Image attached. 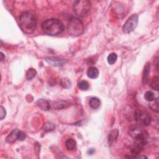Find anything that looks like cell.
<instances>
[{
    "mask_svg": "<svg viewBox=\"0 0 159 159\" xmlns=\"http://www.w3.org/2000/svg\"><path fill=\"white\" fill-rule=\"evenodd\" d=\"M150 72H151V64L150 62H147L144 68L143 76H142V83L144 85H145L147 83Z\"/></svg>",
    "mask_w": 159,
    "mask_h": 159,
    "instance_id": "8fae6325",
    "label": "cell"
},
{
    "mask_svg": "<svg viewBox=\"0 0 159 159\" xmlns=\"http://www.w3.org/2000/svg\"><path fill=\"white\" fill-rule=\"evenodd\" d=\"M117 59V55L115 53H111L108 56V62L109 64L113 65L116 63Z\"/></svg>",
    "mask_w": 159,
    "mask_h": 159,
    "instance_id": "ffe728a7",
    "label": "cell"
},
{
    "mask_svg": "<svg viewBox=\"0 0 159 159\" xmlns=\"http://www.w3.org/2000/svg\"><path fill=\"white\" fill-rule=\"evenodd\" d=\"M89 104L92 108L96 109L100 106L101 102H100V100H99L98 98L93 97V98H92L90 99H89Z\"/></svg>",
    "mask_w": 159,
    "mask_h": 159,
    "instance_id": "9a60e30c",
    "label": "cell"
},
{
    "mask_svg": "<svg viewBox=\"0 0 159 159\" xmlns=\"http://www.w3.org/2000/svg\"><path fill=\"white\" fill-rule=\"evenodd\" d=\"M42 29L45 34L49 36H57L64 31L65 27L60 20L48 19L42 23Z\"/></svg>",
    "mask_w": 159,
    "mask_h": 159,
    "instance_id": "7a4b0ae2",
    "label": "cell"
},
{
    "mask_svg": "<svg viewBox=\"0 0 159 159\" xmlns=\"http://www.w3.org/2000/svg\"><path fill=\"white\" fill-rule=\"evenodd\" d=\"M148 134L143 129L139 127H132L129 129V135L136 142L147 143Z\"/></svg>",
    "mask_w": 159,
    "mask_h": 159,
    "instance_id": "5b68a950",
    "label": "cell"
},
{
    "mask_svg": "<svg viewBox=\"0 0 159 159\" xmlns=\"http://www.w3.org/2000/svg\"><path fill=\"white\" fill-rule=\"evenodd\" d=\"M65 147L68 151H74L76 147V142L73 139H68L65 142Z\"/></svg>",
    "mask_w": 159,
    "mask_h": 159,
    "instance_id": "5bb4252c",
    "label": "cell"
},
{
    "mask_svg": "<svg viewBox=\"0 0 159 159\" xmlns=\"http://www.w3.org/2000/svg\"><path fill=\"white\" fill-rule=\"evenodd\" d=\"M19 22L21 30L26 34H32L36 30L37 18L33 11L23 12L19 16Z\"/></svg>",
    "mask_w": 159,
    "mask_h": 159,
    "instance_id": "6da1fadb",
    "label": "cell"
},
{
    "mask_svg": "<svg viewBox=\"0 0 159 159\" xmlns=\"http://www.w3.org/2000/svg\"><path fill=\"white\" fill-rule=\"evenodd\" d=\"M150 104V108L153 111L158 113V107H159V101H158V98H155L154 101L151 102Z\"/></svg>",
    "mask_w": 159,
    "mask_h": 159,
    "instance_id": "44dd1931",
    "label": "cell"
},
{
    "mask_svg": "<svg viewBox=\"0 0 159 159\" xmlns=\"http://www.w3.org/2000/svg\"><path fill=\"white\" fill-rule=\"evenodd\" d=\"M5 58V57L3 53V52H1V61H3Z\"/></svg>",
    "mask_w": 159,
    "mask_h": 159,
    "instance_id": "4316f807",
    "label": "cell"
},
{
    "mask_svg": "<svg viewBox=\"0 0 159 159\" xmlns=\"http://www.w3.org/2000/svg\"><path fill=\"white\" fill-rule=\"evenodd\" d=\"M155 62H156L154 63V64H155V66H156L157 70H158V57L156 58V59H155Z\"/></svg>",
    "mask_w": 159,
    "mask_h": 159,
    "instance_id": "484cf974",
    "label": "cell"
},
{
    "mask_svg": "<svg viewBox=\"0 0 159 159\" xmlns=\"http://www.w3.org/2000/svg\"><path fill=\"white\" fill-rule=\"evenodd\" d=\"M26 134L19 129H14L6 138V141L8 143L12 144L16 142L17 140L23 141L26 139Z\"/></svg>",
    "mask_w": 159,
    "mask_h": 159,
    "instance_id": "ba28073f",
    "label": "cell"
},
{
    "mask_svg": "<svg viewBox=\"0 0 159 159\" xmlns=\"http://www.w3.org/2000/svg\"><path fill=\"white\" fill-rule=\"evenodd\" d=\"M68 33L73 36H78L83 34L84 26L82 21L76 17H72L67 24Z\"/></svg>",
    "mask_w": 159,
    "mask_h": 159,
    "instance_id": "3957f363",
    "label": "cell"
},
{
    "mask_svg": "<svg viewBox=\"0 0 159 159\" xmlns=\"http://www.w3.org/2000/svg\"><path fill=\"white\" fill-rule=\"evenodd\" d=\"M89 87V85L88 82L86 80L81 81L78 83V88H80V89H81L82 91L87 90V89H88Z\"/></svg>",
    "mask_w": 159,
    "mask_h": 159,
    "instance_id": "603a6c76",
    "label": "cell"
},
{
    "mask_svg": "<svg viewBox=\"0 0 159 159\" xmlns=\"http://www.w3.org/2000/svg\"><path fill=\"white\" fill-rule=\"evenodd\" d=\"M151 86L152 88L153 89H154V90L158 91V89H159V78L158 76H155L152 79Z\"/></svg>",
    "mask_w": 159,
    "mask_h": 159,
    "instance_id": "7402d4cb",
    "label": "cell"
},
{
    "mask_svg": "<svg viewBox=\"0 0 159 159\" xmlns=\"http://www.w3.org/2000/svg\"><path fill=\"white\" fill-rule=\"evenodd\" d=\"M6 109L2 106L0 107V119H1V120H3V119L6 117Z\"/></svg>",
    "mask_w": 159,
    "mask_h": 159,
    "instance_id": "d4e9b609",
    "label": "cell"
},
{
    "mask_svg": "<svg viewBox=\"0 0 159 159\" xmlns=\"http://www.w3.org/2000/svg\"><path fill=\"white\" fill-rule=\"evenodd\" d=\"M45 60L49 65L54 67H62L68 62L67 60L58 57H47Z\"/></svg>",
    "mask_w": 159,
    "mask_h": 159,
    "instance_id": "9c48e42d",
    "label": "cell"
},
{
    "mask_svg": "<svg viewBox=\"0 0 159 159\" xmlns=\"http://www.w3.org/2000/svg\"><path fill=\"white\" fill-rule=\"evenodd\" d=\"M135 120L139 122L143 126H148L151 124L152 118L150 115L146 111H142L141 110H137L134 113Z\"/></svg>",
    "mask_w": 159,
    "mask_h": 159,
    "instance_id": "52a82bcc",
    "label": "cell"
},
{
    "mask_svg": "<svg viewBox=\"0 0 159 159\" xmlns=\"http://www.w3.org/2000/svg\"><path fill=\"white\" fill-rule=\"evenodd\" d=\"M92 3L88 0H79L73 5V11L78 17H85L90 11Z\"/></svg>",
    "mask_w": 159,
    "mask_h": 159,
    "instance_id": "277c9868",
    "label": "cell"
},
{
    "mask_svg": "<svg viewBox=\"0 0 159 159\" xmlns=\"http://www.w3.org/2000/svg\"><path fill=\"white\" fill-rule=\"evenodd\" d=\"M55 126L54 124L51 122H47L44 124L43 127V130L46 132H48L53 131L55 129Z\"/></svg>",
    "mask_w": 159,
    "mask_h": 159,
    "instance_id": "e0dca14e",
    "label": "cell"
},
{
    "mask_svg": "<svg viewBox=\"0 0 159 159\" xmlns=\"http://www.w3.org/2000/svg\"><path fill=\"white\" fill-rule=\"evenodd\" d=\"M118 135H119V131L117 129H113L112 131L109 132L108 136L109 145H112L116 141Z\"/></svg>",
    "mask_w": 159,
    "mask_h": 159,
    "instance_id": "7c38bea8",
    "label": "cell"
},
{
    "mask_svg": "<svg viewBox=\"0 0 159 159\" xmlns=\"http://www.w3.org/2000/svg\"><path fill=\"white\" fill-rule=\"evenodd\" d=\"M70 104L67 101H56L54 103V104H52L53 108L57 109H61L63 108H66L68 107Z\"/></svg>",
    "mask_w": 159,
    "mask_h": 159,
    "instance_id": "2e32d148",
    "label": "cell"
},
{
    "mask_svg": "<svg viewBox=\"0 0 159 159\" xmlns=\"http://www.w3.org/2000/svg\"><path fill=\"white\" fill-rule=\"evenodd\" d=\"M144 98L145 100L148 102H151L154 101L156 98L154 93L152 92V91H147L144 95Z\"/></svg>",
    "mask_w": 159,
    "mask_h": 159,
    "instance_id": "ac0fdd59",
    "label": "cell"
},
{
    "mask_svg": "<svg viewBox=\"0 0 159 159\" xmlns=\"http://www.w3.org/2000/svg\"><path fill=\"white\" fill-rule=\"evenodd\" d=\"M37 74V72L34 68H29L26 73V78L29 80H31Z\"/></svg>",
    "mask_w": 159,
    "mask_h": 159,
    "instance_id": "d6986e66",
    "label": "cell"
},
{
    "mask_svg": "<svg viewBox=\"0 0 159 159\" xmlns=\"http://www.w3.org/2000/svg\"><path fill=\"white\" fill-rule=\"evenodd\" d=\"M86 73L89 78L96 79L99 76V70L97 68L95 67H92L88 69Z\"/></svg>",
    "mask_w": 159,
    "mask_h": 159,
    "instance_id": "4fadbf2b",
    "label": "cell"
},
{
    "mask_svg": "<svg viewBox=\"0 0 159 159\" xmlns=\"http://www.w3.org/2000/svg\"><path fill=\"white\" fill-rule=\"evenodd\" d=\"M139 17L137 14L129 17L123 26V31L126 34H129L136 28L138 24Z\"/></svg>",
    "mask_w": 159,
    "mask_h": 159,
    "instance_id": "8992f818",
    "label": "cell"
},
{
    "mask_svg": "<svg viewBox=\"0 0 159 159\" xmlns=\"http://www.w3.org/2000/svg\"><path fill=\"white\" fill-rule=\"evenodd\" d=\"M61 85L64 88H69L71 86V82L68 78H63L61 81Z\"/></svg>",
    "mask_w": 159,
    "mask_h": 159,
    "instance_id": "cb8c5ba5",
    "label": "cell"
},
{
    "mask_svg": "<svg viewBox=\"0 0 159 159\" xmlns=\"http://www.w3.org/2000/svg\"><path fill=\"white\" fill-rule=\"evenodd\" d=\"M37 106L43 111H48L51 109V106L49 102L44 99H39L36 102Z\"/></svg>",
    "mask_w": 159,
    "mask_h": 159,
    "instance_id": "30bf717a",
    "label": "cell"
}]
</instances>
